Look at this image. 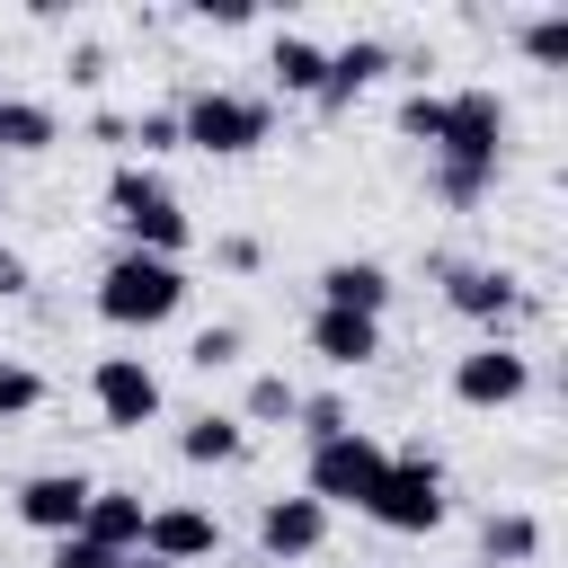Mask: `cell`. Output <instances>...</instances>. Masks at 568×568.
I'll use <instances>...</instances> for the list:
<instances>
[{"label": "cell", "instance_id": "1", "mask_svg": "<svg viewBox=\"0 0 568 568\" xmlns=\"http://www.w3.org/2000/svg\"><path fill=\"white\" fill-rule=\"evenodd\" d=\"M497 160H506V106H497V89L444 98V133H435V186H444V204H479L497 186Z\"/></svg>", "mask_w": 568, "mask_h": 568}, {"label": "cell", "instance_id": "2", "mask_svg": "<svg viewBox=\"0 0 568 568\" xmlns=\"http://www.w3.org/2000/svg\"><path fill=\"white\" fill-rule=\"evenodd\" d=\"M178 311H186V266H178V257H142V248L106 257V275H98V320H115V328H160V320H178Z\"/></svg>", "mask_w": 568, "mask_h": 568}, {"label": "cell", "instance_id": "3", "mask_svg": "<svg viewBox=\"0 0 568 568\" xmlns=\"http://www.w3.org/2000/svg\"><path fill=\"white\" fill-rule=\"evenodd\" d=\"M106 213H115L124 248H142V257H178V248H186V204H178L169 178L142 169V160H124V169L106 178Z\"/></svg>", "mask_w": 568, "mask_h": 568}, {"label": "cell", "instance_id": "4", "mask_svg": "<svg viewBox=\"0 0 568 568\" xmlns=\"http://www.w3.org/2000/svg\"><path fill=\"white\" fill-rule=\"evenodd\" d=\"M266 98H240V89H195L186 106H178V142L186 151H213V160H240V151H257L266 142Z\"/></svg>", "mask_w": 568, "mask_h": 568}, {"label": "cell", "instance_id": "5", "mask_svg": "<svg viewBox=\"0 0 568 568\" xmlns=\"http://www.w3.org/2000/svg\"><path fill=\"white\" fill-rule=\"evenodd\" d=\"M382 470H390V453L364 435V426H346V435H328V444H311V497L320 506H373V488H382Z\"/></svg>", "mask_w": 568, "mask_h": 568}, {"label": "cell", "instance_id": "6", "mask_svg": "<svg viewBox=\"0 0 568 568\" xmlns=\"http://www.w3.org/2000/svg\"><path fill=\"white\" fill-rule=\"evenodd\" d=\"M364 515H373L382 532H435V524H444V470H435L426 453H408V462H390Z\"/></svg>", "mask_w": 568, "mask_h": 568}, {"label": "cell", "instance_id": "7", "mask_svg": "<svg viewBox=\"0 0 568 568\" xmlns=\"http://www.w3.org/2000/svg\"><path fill=\"white\" fill-rule=\"evenodd\" d=\"M524 390H532V364H524L506 337H479V346L453 364V399H462V408H515Z\"/></svg>", "mask_w": 568, "mask_h": 568}, {"label": "cell", "instance_id": "8", "mask_svg": "<svg viewBox=\"0 0 568 568\" xmlns=\"http://www.w3.org/2000/svg\"><path fill=\"white\" fill-rule=\"evenodd\" d=\"M89 399H98V417L106 426H151L160 417V373L142 364V355H98V373H89Z\"/></svg>", "mask_w": 568, "mask_h": 568}, {"label": "cell", "instance_id": "9", "mask_svg": "<svg viewBox=\"0 0 568 568\" xmlns=\"http://www.w3.org/2000/svg\"><path fill=\"white\" fill-rule=\"evenodd\" d=\"M213 550H222V524H213L204 506H151V515H142V559L195 568V559H213Z\"/></svg>", "mask_w": 568, "mask_h": 568}, {"label": "cell", "instance_id": "10", "mask_svg": "<svg viewBox=\"0 0 568 568\" xmlns=\"http://www.w3.org/2000/svg\"><path fill=\"white\" fill-rule=\"evenodd\" d=\"M89 488H98V479H80V470H36V479H18V524L62 541V532H80Z\"/></svg>", "mask_w": 568, "mask_h": 568}, {"label": "cell", "instance_id": "11", "mask_svg": "<svg viewBox=\"0 0 568 568\" xmlns=\"http://www.w3.org/2000/svg\"><path fill=\"white\" fill-rule=\"evenodd\" d=\"M444 302H453L462 320H479V328H506V320L524 311V284H515L506 266H444Z\"/></svg>", "mask_w": 568, "mask_h": 568}, {"label": "cell", "instance_id": "12", "mask_svg": "<svg viewBox=\"0 0 568 568\" xmlns=\"http://www.w3.org/2000/svg\"><path fill=\"white\" fill-rule=\"evenodd\" d=\"M328 541V506L320 497H266L257 506V550L266 559H311Z\"/></svg>", "mask_w": 568, "mask_h": 568}, {"label": "cell", "instance_id": "13", "mask_svg": "<svg viewBox=\"0 0 568 568\" xmlns=\"http://www.w3.org/2000/svg\"><path fill=\"white\" fill-rule=\"evenodd\" d=\"M320 311L382 320V311H390V266H382V257H328V266H320Z\"/></svg>", "mask_w": 568, "mask_h": 568}, {"label": "cell", "instance_id": "14", "mask_svg": "<svg viewBox=\"0 0 568 568\" xmlns=\"http://www.w3.org/2000/svg\"><path fill=\"white\" fill-rule=\"evenodd\" d=\"M382 71H390V44H382V36H346V44L328 53V71H320V106H355Z\"/></svg>", "mask_w": 568, "mask_h": 568}, {"label": "cell", "instance_id": "15", "mask_svg": "<svg viewBox=\"0 0 568 568\" xmlns=\"http://www.w3.org/2000/svg\"><path fill=\"white\" fill-rule=\"evenodd\" d=\"M311 355L328 373H355L382 355V320H355V311H311Z\"/></svg>", "mask_w": 568, "mask_h": 568}, {"label": "cell", "instance_id": "16", "mask_svg": "<svg viewBox=\"0 0 568 568\" xmlns=\"http://www.w3.org/2000/svg\"><path fill=\"white\" fill-rule=\"evenodd\" d=\"M142 515H151V506H142L133 488H89V515H80V532H89L98 550H115V559H124V550H142Z\"/></svg>", "mask_w": 568, "mask_h": 568}, {"label": "cell", "instance_id": "17", "mask_svg": "<svg viewBox=\"0 0 568 568\" xmlns=\"http://www.w3.org/2000/svg\"><path fill=\"white\" fill-rule=\"evenodd\" d=\"M266 71H275V89H284V98H320L328 44H311V36H275V44H266Z\"/></svg>", "mask_w": 568, "mask_h": 568}, {"label": "cell", "instance_id": "18", "mask_svg": "<svg viewBox=\"0 0 568 568\" xmlns=\"http://www.w3.org/2000/svg\"><path fill=\"white\" fill-rule=\"evenodd\" d=\"M178 453H186L195 470H222V462H240V453H248V426H240V417H213V408H204V417H186Z\"/></svg>", "mask_w": 568, "mask_h": 568}, {"label": "cell", "instance_id": "19", "mask_svg": "<svg viewBox=\"0 0 568 568\" xmlns=\"http://www.w3.org/2000/svg\"><path fill=\"white\" fill-rule=\"evenodd\" d=\"M479 550H488V568H524V559L541 550V524L506 506V515H488V524H479Z\"/></svg>", "mask_w": 568, "mask_h": 568}, {"label": "cell", "instance_id": "20", "mask_svg": "<svg viewBox=\"0 0 568 568\" xmlns=\"http://www.w3.org/2000/svg\"><path fill=\"white\" fill-rule=\"evenodd\" d=\"M53 106L44 98H0V151H53Z\"/></svg>", "mask_w": 568, "mask_h": 568}, {"label": "cell", "instance_id": "21", "mask_svg": "<svg viewBox=\"0 0 568 568\" xmlns=\"http://www.w3.org/2000/svg\"><path fill=\"white\" fill-rule=\"evenodd\" d=\"M293 408H302V390H293L284 373H257V382H248V408H240V426H293Z\"/></svg>", "mask_w": 568, "mask_h": 568}, {"label": "cell", "instance_id": "22", "mask_svg": "<svg viewBox=\"0 0 568 568\" xmlns=\"http://www.w3.org/2000/svg\"><path fill=\"white\" fill-rule=\"evenodd\" d=\"M36 408H44V382H36V364L0 355V426H18V417H36Z\"/></svg>", "mask_w": 568, "mask_h": 568}, {"label": "cell", "instance_id": "23", "mask_svg": "<svg viewBox=\"0 0 568 568\" xmlns=\"http://www.w3.org/2000/svg\"><path fill=\"white\" fill-rule=\"evenodd\" d=\"M124 142H133L142 160H160V151H178V106H151V115H133V124H124Z\"/></svg>", "mask_w": 568, "mask_h": 568}, {"label": "cell", "instance_id": "24", "mask_svg": "<svg viewBox=\"0 0 568 568\" xmlns=\"http://www.w3.org/2000/svg\"><path fill=\"white\" fill-rule=\"evenodd\" d=\"M186 364H195V373H222V364H240V328H231V320H213V328H195V346H186Z\"/></svg>", "mask_w": 568, "mask_h": 568}, {"label": "cell", "instance_id": "25", "mask_svg": "<svg viewBox=\"0 0 568 568\" xmlns=\"http://www.w3.org/2000/svg\"><path fill=\"white\" fill-rule=\"evenodd\" d=\"M524 53H532L541 71H559V62H568V18H559V9L532 18V27H524Z\"/></svg>", "mask_w": 568, "mask_h": 568}, {"label": "cell", "instance_id": "26", "mask_svg": "<svg viewBox=\"0 0 568 568\" xmlns=\"http://www.w3.org/2000/svg\"><path fill=\"white\" fill-rule=\"evenodd\" d=\"M399 133L435 151V133H444V98H426V89H417V98H399Z\"/></svg>", "mask_w": 568, "mask_h": 568}, {"label": "cell", "instance_id": "27", "mask_svg": "<svg viewBox=\"0 0 568 568\" xmlns=\"http://www.w3.org/2000/svg\"><path fill=\"white\" fill-rule=\"evenodd\" d=\"M293 426H302V435H311V444H328V435H346V426H355V417H346V408H337V399H302V408H293Z\"/></svg>", "mask_w": 568, "mask_h": 568}, {"label": "cell", "instance_id": "28", "mask_svg": "<svg viewBox=\"0 0 568 568\" xmlns=\"http://www.w3.org/2000/svg\"><path fill=\"white\" fill-rule=\"evenodd\" d=\"M44 568H124V559H115V550H98V541H89V532H62V541H53V559H44Z\"/></svg>", "mask_w": 568, "mask_h": 568}, {"label": "cell", "instance_id": "29", "mask_svg": "<svg viewBox=\"0 0 568 568\" xmlns=\"http://www.w3.org/2000/svg\"><path fill=\"white\" fill-rule=\"evenodd\" d=\"M18 293H27V257L0 240V302H18Z\"/></svg>", "mask_w": 568, "mask_h": 568}, {"label": "cell", "instance_id": "30", "mask_svg": "<svg viewBox=\"0 0 568 568\" xmlns=\"http://www.w3.org/2000/svg\"><path fill=\"white\" fill-rule=\"evenodd\" d=\"M124 568H160V559H142V550H124Z\"/></svg>", "mask_w": 568, "mask_h": 568}, {"label": "cell", "instance_id": "31", "mask_svg": "<svg viewBox=\"0 0 568 568\" xmlns=\"http://www.w3.org/2000/svg\"><path fill=\"white\" fill-rule=\"evenodd\" d=\"M0 213H9V186H0Z\"/></svg>", "mask_w": 568, "mask_h": 568}, {"label": "cell", "instance_id": "32", "mask_svg": "<svg viewBox=\"0 0 568 568\" xmlns=\"http://www.w3.org/2000/svg\"><path fill=\"white\" fill-rule=\"evenodd\" d=\"M0 98H9V89H0Z\"/></svg>", "mask_w": 568, "mask_h": 568}]
</instances>
